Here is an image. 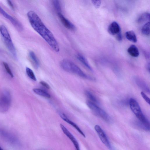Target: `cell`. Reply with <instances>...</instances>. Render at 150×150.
Here are the masks:
<instances>
[{
    "mask_svg": "<svg viewBox=\"0 0 150 150\" xmlns=\"http://www.w3.org/2000/svg\"><path fill=\"white\" fill-rule=\"evenodd\" d=\"M27 16L32 27L44 40L55 52H58V44L51 31L46 26L37 14L33 11L27 13Z\"/></svg>",
    "mask_w": 150,
    "mask_h": 150,
    "instance_id": "6da1fadb",
    "label": "cell"
},
{
    "mask_svg": "<svg viewBox=\"0 0 150 150\" xmlns=\"http://www.w3.org/2000/svg\"><path fill=\"white\" fill-rule=\"evenodd\" d=\"M129 104L132 111L139 120L140 125L145 129L149 130V121L143 113L137 102L131 98L129 100Z\"/></svg>",
    "mask_w": 150,
    "mask_h": 150,
    "instance_id": "7a4b0ae2",
    "label": "cell"
},
{
    "mask_svg": "<svg viewBox=\"0 0 150 150\" xmlns=\"http://www.w3.org/2000/svg\"><path fill=\"white\" fill-rule=\"evenodd\" d=\"M60 65L64 71L70 73L74 74L79 76L85 78L90 79L75 63L67 59H63L61 61Z\"/></svg>",
    "mask_w": 150,
    "mask_h": 150,
    "instance_id": "3957f363",
    "label": "cell"
},
{
    "mask_svg": "<svg viewBox=\"0 0 150 150\" xmlns=\"http://www.w3.org/2000/svg\"><path fill=\"white\" fill-rule=\"evenodd\" d=\"M11 103V96L9 92L4 90L0 92V112H7L9 109Z\"/></svg>",
    "mask_w": 150,
    "mask_h": 150,
    "instance_id": "277c9868",
    "label": "cell"
},
{
    "mask_svg": "<svg viewBox=\"0 0 150 150\" xmlns=\"http://www.w3.org/2000/svg\"><path fill=\"white\" fill-rule=\"evenodd\" d=\"M86 103L88 107L97 115L105 121L108 122L109 121V116L104 110L91 101H87Z\"/></svg>",
    "mask_w": 150,
    "mask_h": 150,
    "instance_id": "5b68a950",
    "label": "cell"
},
{
    "mask_svg": "<svg viewBox=\"0 0 150 150\" xmlns=\"http://www.w3.org/2000/svg\"><path fill=\"white\" fill-rule=\"evenodd\" d=\"M0 13L6 19L9 20L14 26L20 31L23 29V25L18 20L8 14L0 6Z\"/></svg>",
    "mask_w": 150,
    "mask_h": 150,
    "instance_id": "8992f818",
    "label": "cell"
},
{
    "mask_svg": "<svg viewBox=\"0 0 150 150\" xmlns=\"http://www.w3.org/2000/svg\"><path fill=\"white\" fill-rule=\"evenodd\" d=\"M94 129L102 142L108 148L110 149L111 145L109 141L100 127L98 125H96L94 127Z\"/></svg>",
    "mask_w": 150,
    "mask_h": 150,
    "instance_id": "52a82bcc",
    "label": "cell"
},
{
    "mask_svg": "<svg viewBox=\"0 0 150 150\" xmlns=\"http://www.w3.org/2000/svg\"><path fill=\"white\" fill-rule=\"evenodd\" d=\"M0 134L10 143L15 145L18 144L19 142L17 137L7 131L0 128Z\"/></svg>",
    "mask_w": 150,
    "mask_h": 150,
    "instance_id": "ba28073f",
    "label": "cell"
},
{
    "mask_svg": "<svg viewBox=\"0 0 150 150\" xmlns=\"http://www.w3.org/2000/svg\"><path fill=\"white\" fill-rule=\"evenodd\" d=\"M60 126L63 132L72 142L76 150H80L78 142L74 137L63 125L61 124Z\"/></svg>",
    "mask_w": 150,
    "mask_h": 150,
    "instance_id": "9c48e42d",
    "label": "cell"
},
{
    "mask_svg": "<svg viewBox=\"0 0 150 150\" xmlns=\"http://www.w3.org/2000/svg\"><path fill=\"white\" fill-rule=\"evenodd\" d=\"M57 15L63 25L67 28L71 30H75V25L67 19L66 18L62 13H57Z\"/></svg>",
    "mask_w": 150,
    "mask_h": 150,
    "instance_id": "30bf717a",
    "label": "cell"
},
{
    "mask_svg": "<svg viewBox=\"0 0 150 150\" xmlns=\"http://www.w3.org/2000/svg\"><path fill=\"white\" fill-rule=\"evenodd\" d=\"M108 31L111 35L115 36L121 31L120 26L116 21H113L110 24L108 27Z\"/></svg>",
    "mask_w": 150,
    "mask_h": 150,
    "instance_id": "8fae6325",
    "label": "cell"
},
{
    "mask_svg": "<svg viewBox=\"0 0 150 150\" xmlns=\"http://www.w3.org/2000/svg\"><path fill=\"white\" fill-rule=\"evenodd\" d=\"M59 114L60 116L64 120L72 126L83 137H85L86 136L84 133L76 124L69 119L64 113L62 112H60Z\"/></svg>",
    "mask_w": 150,
    "mask_h": 150,
    "instance_id": "7c38bea8",
    "label": "cell"
},
{
    "mask_svg": "<svg viewBox=\"0 0 150 150\" xmlns=\"http://www.w3.org/2000/svg\"><path fill=\"white\" fill-rule=\"evenodd\" d=\"M127 52L131 56L137 57L139 55V52L137 47L135 45H131L127 49Z\"/></svg>",
    "mask_w": 150,
    "mask_h": 150,
    "instance_id": "4fadbf2b",
    "label": "cell"
},
{
    "mask_svg": "<svg viewBox=\"0 0 150 150\" xmlns=\"http://www.w3.org/2000/svg\"><path fill=\"white\" fill-rule=\"evenodd\" d=\"M76 58L87 69L90 71H92V69L89 64L87 59L83 55L78 54L76 55Z\"/></svg>",
    "mask_w": 150,
    "mask_h": 150,
    "instance_id": "5bb4252c",
    "label": "cell"
},
{
    "mask_svg": "<svg viewBox=\"0 0 150 150\" xmlns=\"http://www.w3.org/2000/svg\"><path fill=\"white\" fill-rule=\"evenodd\" d=\"M125 36L127 39L129 41L134 43L137 42V37L133 31L130 30L126 32L125 33Z\"/></svg>",
    "mask_w": 150,
    "mask_h": 150,
    "instance_id": "9a60e30c",
    "label": "cell"
},
{
    "mask_svg": "<svg viewBox=\"0 0 150 150\" xmlns=\"http://www.w3.org/2000/svg\"><path fill=\"white\" fill-rule=\"evenodd\" d=\"M33 90L36 94L40 96L47 98H50L51 96L48 93L42 89L38 88H34Z\"/></svg>",
    "mask_w": 150,
    "mask_h": 150,
    "instance_id": "2e32d148",
    "label": "cell"
},
{
    "mask_svg": "<svg viewBox=\"0 0 150 150\" xmlns=\"http://www.w3.org/2000/svg\"><path fill=\"white\" fill-rule=\"evenodd\" d=\"M29 55L34 66L37 68L39 66V63L35 53L33 52L30 51L29 52Z\"/></svg>",
    "mask_w": 150,
    "mask_h": 150,
    "instance_id": "e0dca14e",
    "label": "cell"
},
{
    "mask_svg": "<svg viewBox=\"0 0 150 150\" xmlns=\"http://www.w3.org/2000/svg\"><path fill=\"white\" fill-rule=\"evenodd\" d=\"M150 19V14L146 12L142 14L138 18L137 20V23H141L146 21H149Z\"/></svg>",
    "mask_w": 150,
    "mask_h": 150,
    "instance_id": "ac0fdd59",
    "label": "cell"
},
{
    "mask_svg": "<svg viewBox=\"0 0 150 150\" xmlns=\"http://www.w3.org/2000/svg\"><path fill=\"white\" fill-rule=\"evenodd\" d=\"M142 32L145 35H148L150 34V23H146L142 29Z\"/></svg>",
    "mask_w": 150,
    "mask_h": 150,
    "instance_id": "d6986e66",
    "label": "cell"
},
{
    "mask_svg": "<svg viewBox=\"0 0 150 150\" xmlns=\"http://www.w3.org/2000/svg\"><path fill=\"white\" fill-rule=\"evenodd\" d=\"M53 7L57 13H61V8L59 2L58 0H54L52 1Z\"/></svg>",
    "mask_w": 150,
    "mask_h": 150,
    "instance_id": "ffe728a7",
    "label": "cell"
},
{
    "mask_svg": "<svg viewBox=\"0 0 150 150\" xmlns=\"http://www.w3.org/2000/svg\"><path fill=\"white\" fill-rule=\"evenodd\" d=\"M136 82L137 85L141 88L147 92H149V89L147 87V86L146 84L143 81H142L137 79L136 80Z\"/></svg>",
    "mask_w": 150,
    "mask_h": 150,
    "instance_id": "44dd1931",
    "label": "cell"
},
{
    "mask_svg": "<svg viewBox=\"0 0 150 150\" xmlns=\"http://www.w3.org/2000/svg\"><path fill=\"white\" fill-rule=\"evenodd\" d=\"M26 71L27 75L28 77L34 81H36L37 79L33 71L30 68L26 67Z\"/></svg>",
    "mask_w": 150,
    "mask_h": 150,
    "instance_id": "7402d4cb",
    "label": "cell"
},
{
    "mask_svg": "<svg viewBox=\"0 0 150 150\" xmlns=\"http://www.w3.org/2000/svg\"><path fill=\"white\" fill-rule=\"evenodd\" d=\"M85 94L87 97L92 102L94 103H97V99L95 96L90 92L88 91H86Z\"/></svg>",
    "mask_w": 150,
    "mask_h": 150,
    "instance_id": "603a6c76",
    "label": "cell"
},
{
    "mask_svg": "<svg viewBox=\"0 0 150 150\" xmlns=\"http://www.w3.org/2000/svg\"><path fill=\"white\" fill-rule=\"evenodd\" d=\"M3 64L7 72L11 78H13V74L8 64L5 62H4Z\"/></svg>",
    "mask_w": 150,
    "mask_h": 150,
    "instance_id": "cb8c5ba5",
    "label": "cell"
},
{
    "mask_svg": "<svg viewBox=\"0 0 150 150\" xmlns=\"http://www.w3.org/2000/svg\"><path fill=\"white\" fill-rule=\"evenodd\" d=\"M141 94L144 99L149 104H150V99L146 95V94L143 91L141 92Z\"/></svg>",
    "mask_w": 150,
    "mask_h": 150,
    "instance_id": "d4e9b609",
    "label": "cell"
},
{
    "mask_svg": "<svg viewBox=\"0 0 150 150\" xmlns=\"http://www.w3.org/2000/svg\"><path fill=\"white\" fill-rule=\"evenodd\" d=\"M91 1L96 8H98L101 3V1L100 0H92Z\"/></svg>",
    "mask_w": 150,
    "mask_h": 150,
    "instance_id": "484cf974",
    "label": "cell"
},
{
    "mask_svg": "<svg viewBox=\"0 0 150 150\" xmlns=\"http://www.w3.org/2000/svg\"><path fill=\"white\" fill-rule=\"evenodd\" d=\"M115 37L117 40L119 42L121 41L122 39V36L121 31L115 35Z\"/></svg>",
    "mask_w": 150,
    "mask_h": 150,
    "instance_id": "4316f807",
    "label": "cell"
},
{
    "mask_svg": "<svg viewBox=\"0 0 150 150\" xmlns=\"http://www.w3.org/2000/svg\"><path fill=\"white\" fill-rule=\"evenodd\" d=\"M40 83L47 88L49 89L50 88L49 85L44 81H41L40 82Z\"/></svg>",
    "mask_w": 150,
    "mask_h": 150,
    "instance_id": "83f0119b",
    "label": "cell"
},
{
    "mask_svg": "<svg viewBox=\"0 0 150 150\" xmlns=\"http://www.w3.org/2000/svg\"><path fill=\"white\" fill-rule=\"evenodd\" d=\"M7 1L8 5L10 6V7L12 10H14V7L13 4L11 1L10 0H7Z\"/></svg>",
    "mask_w": 150,
    "mask_h": 150,
    "instance_id": "f1b7e54d",
    "label": "cell"
},
{
    "mask_svg": "<svg viewBox=\"0 0 150 150\" xmlns=\"http://www.w3.org/2000/svg\"><path fill=\"white\" fill-rule=\"evenodd\" d=\"M147 69H148V71L149 72V70H150V64L149 63L147 64Z\"/></svg>",
    "mask_w": 150,
    "mask_h": 150,
    "instance_id": "f546056e",
    "label": "cell"
},
{
    "mask_svg": "<svg viewBox=\"0 0 150 150\" xmlns=\"http://www.w3.org/2000/svg\"><path fill=\"white\" fill-rule=\"evenodd\" d=\"M0 150H4L0 146Z\"/></svg>",
    "mask_w": 150,
    "mask_h": 150,
    "instance_id": "4dcf8cb0",
    "label": "cell"
}]
</instances>
